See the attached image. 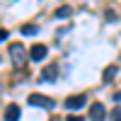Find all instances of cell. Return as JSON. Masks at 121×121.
Masks as SVG:
<instances>
[{
    "label": "cell",
    "instance_id": "6da1fadb",
    "mask_svg": "<svg viewBox=\"0 0 121 121\" xmlns=\"http://www.w3.org/2000/svg\"><path fill=\"white\" fill-rule=\"evenodd\" d=\"M10 56H12V63H15L17 68H22V65H24V56H27L24 44H19V41L10 44Z\"/></svg>",
    "mask_w": 121,
    "mask_h": 121
},
{
    "label": "cell",
    "instance_id": "7a4b0ae2",
    "mask_svg": "<svg viewBox=\"0 0 121 121\" xmlns=\"http://www.w3.org/2000/svg\"><path fill=\"white\" fill-rule=\"evenodd\" d=\"M29 104H32V107L51 109V107H53V99H48V97H44V95H29Z\"/></svg>",
    "mask_w": 121,
    "mask_h": 121
},
{
    "label": "cell",
    "instance_id": "3957f363",
    "mask_svg": "<svg viewBox=\"0 0 121 121\" xmlns=\"http://www.w3.org/2000/svg\"><path fill=\"white\" fill-rule=\"evenodd\" d=\"M85 102H87L85 95H70V97L65 99V107H68V109H82Z\"/></svg>",
    "mask_w": 121,
    "mask_h": 121
},
{
    "label": "cell",
    "instance_id": "277c9868",
    "mask_svg": "<svg viewBox=\"0 0 121 121\" xmlns=\"http://www.w3.org/2000/svg\"><path fill=\"white\" fill-rule=\"evenodd\" d=\"M104 116H107V109H104L102 102H95L92 107H90V119L92 121H102Z\"/></svg>",
    "mask_w": 121,
    "mask_h": 121
},
{
    "label": "cell",
    "instance_id": "5b68a950",
    "mask_svg": "<svg viewBox=\"0 0 121 121\" xmlns=\"http://www.w3.org/2000/svg\"><path fill=\"white\" fill-rule=\"evenodd\" d=\"M46 53H48V48L44 44H34L32 48H29V58H32V60H44Z\"/></svg>",
    "mask_w": 121,
    "mask_h": 121
},
{
    "label": "cell",
    "instance_id": "8992f818",
    "mask_svg": "<svg viewBox=\"0 0 121 121\" xmlns=\"http://www.w3.org/2000/svg\"><path fill=\"white\" fill-rule=\"evenodd\" d=\"M56 75H58V65L51 63V65H46V68L41 70V78H39V80H41V82H44V80H46V82H53Z\"/></svg>",
    "mask_w": 121,
    "mask_h": 121
},
{
    "label": "cell",
    "instance_id": "52a82bcc",
    "mask_svg": "<svg viewBox=\"0 0 121 121\" xmlns=\"http://www.w3.org/2000/svg\"><path fill=\"white\" fill-rule=\"evenodd\" d=\"M5 121H19V107L17 104H7L5 107Z\"/></svg>",
    "mask_w": 121,
    "mask_h": 121
},
{
    "label": "cell",
    "instance_id": "ba28073f",
    "mask_svg": "<svg viewBox=\"0 0 121 121\" xmlns=\"http://www.w3.org/2000/svg\"><path fill=\"white\" fill-rule=\"evenodd\" d=\"M114 75H116V65H109V68L104 70V82H112Z\"/></svg>",
    "mask_w": 121,
    "mask_h": 121
},
{
    "label": "cell",
    "instance_id": "9c48e42d",
    "mask_svg": "<svg viewBox=\"0 0 121 121\" xmlns=\"http://www.w3.org/2000/svg\"><path fill=\"white\" fill-rule=\"evenodd\" d=\"M36 32H39V27H36V24H22V34L32 36V34H36Z\"/></svg>",
    "mask_w": 121,
    "mask_h": 121
},
{
    "label": "cell",
    "instance_id": "30bf717a",
    "mask_svg": "<svg viewBox=\"0 0 121 121\" xmlns=\"http://www.w3.org/2000/svg\"><path fill=\"white\" fill-rule=\"evenodd\" d=\"M68 15H70V7H68V5H63V7L56 10V17H58V19H63V17H68Z\"/></svg>",
    "mask_w": 121,
    "mask_h": 121
},
{
    "label": "cell",
    "instance_id": "8fae6325",
    "mask_svg": "<svg viewBox=\"0 0 121 121\" xmlns=\"http://www.w3.org/2000/svg\"><path fill=\"white\" fill-rule=\"evenodd\" d=\"M109 121H121V107H116V109L109 112Z\"/></svg>",
    "mask_w": 121,
    "mask_h": 121
},
{
    "label": "cell",
    "instance_id": "7c38bea8",
    "mask_svg": "<svg viewBox=\"0 0 121 121\" xmlns=\"http://www.w3.org/2000/svg\"><path fill=\"white\" fill-rule=\"evenodd\" d=\"M5 39H7V29H0V44H3Z\"/></svg>",
    "mask_w": 121,
    "mask_h": 121
},
{
    "label": "cell",
    "instance_id": "4fadbf2b",
    "mask_svg": "<svg viewBox=\"0 0 121 121\" xmlns=\"http://www.w3.org/2000/svg\"><path fill=\"white\" fill-rule=\"evenodd\" d=\"M65 121H82V116H68Z\"/></svg>",
    "mask_w": 121,
    "mask_h": 121
}]
</instances>
